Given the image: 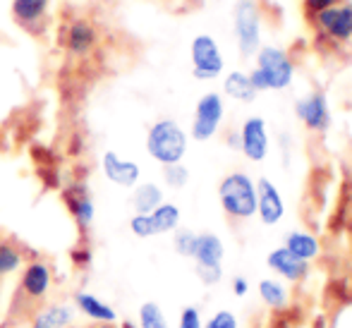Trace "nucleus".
Segmentation results:
<instances>
[{
    "instance_id": "473e14b6",
    "label": "nucleus",
    "mask_w": 352,
    "mask_h": 328,
    "mask_svg": "<svg viewBox=\"0 0 352 328\" xmlns=\"http://www.w3.org/2000/svg\"><path fill=\"white\" fill-rule=\"evenodd\" d=\"M343 0H305L307 10L309 12H321V10H329V8H336V5H340Z\"/></svg>"
},
{
    "instance_id": "4be33fe9",
    "label": "nucleus",
    "mask_w": 352,
    "mask_h": 328,
    "mask_svg": "<svg viewBox=\"0 0 352 328\" xmlns=\"http://www.w3.org/2000/svg\"><path fill=\"white\" fill-rule=\"evenodd\" d=\"M158 204H163V190L156 185V182H142V185H135V192H132V206H135V213H151Z\"/></svg>"
},
{
    "instance_id": "7ed1b4c3",
    "label": "nucleus",
    "mask_w": 352,
    "mask_h": 328,
    "mask_svg": "<svg viewBox=\"0 0 352 328\" xmlns=\"http://www.w3.org/2000/svg\"><path fill=\"white\" fill-rule=\"evenodd\" d=\"M187 144H190L187 132L180 127V122L170 120V118L156 120L146 132V153L161 166L182 163L187 153Z\"/></svg>"
},
{
    "instance_id": "2eb2a0df",
    "label": "nucleus",
    "mask_w": 352,
    "mask_h": 328,
    "mask_svg": "<svg viewBox=\"0 0 352 328\" xmlns=\"http://www.w3.org/2000/svg\"><path fill=\"white\" fill-rule=\"evenodd\" d=\"M266 263L274 273H278L283 281H290V283H300L307 278L309 273V263L297 259L295 254L285 250V247H276L269 256H266Z\"/></svg>"
},
{
    "instance_id": "4468645a",
    "label": "nucleus",
    "mask_w": 352,
    "mask_h": 328,
    "mask_svg": "<svg viewBox=\"0 0 352 328\" xmlns=\"http://www.w3.org/2000/svg\"><path fill=\"white\" fill-rule=\"evenodd\" d=\"M321 29L336 41H348L352 39V5H336V8L316 12Z\"/></svg>"
},
{
    "instance_id": "39448f33",
    "label": "nucleus",
    "mask_w": 352,
    "mask_h": 328,
    "mask_svg": "<svg viewBox=\"0 0 352 328\" xmlns=\"http://www.w3.org/2000/svg\"><path fill=\"white\" fill-rule=\"evenodd\" d=\"M232 32L242 56H254L261 48V17L254 0H237L232 8Z\"/></svg>"
},
{
    "instance_id": "9d476101",
    "label": "nucleus",
    "mask_w": 352,
    "mask_h": 328,
    "mask_svg": "<svg viewBox=\"0 0 352 328\" xmlns=\"http://www.w3.org/2000/svg\"><path fill=\"white\" fill-rule=\"evenodd\" d=\"M256 216L264 226H278L285 216V201L280 197V190L269 177H261L256 182Z\"/></svg>"
},
{
    "instance_id": "5701e85b",
    "label": "nucleus",
    "mask_w": 352,
    "mask_h": 328,
    "mask_svg": "<svg viewBox=\"0 0 352 328\" xmlns=\"http://www.w3.org/2000/svg\"><path fill=\"white\" fill-rule=\"evenodd\" d=\"M148 216H151V223H153V230H156V235H166V232L177 230V226H180V208H177L175 204H170V201L158 204V206L153 208Z\"/></svg>"
},
{
    "instance_id": "20e7f679",
    "label": "nucleus",
    "mask_w": 352,
    "mask_h": 328,
    "mask_svg": "<svg viewBox=\"0 0 352 328\" xmlns=\"http://www.w3.org/2000/svg\"><path fill=\"white\" fill-rule=\"evenodd\" d=\"M218 201L230 218L247 221L256 216V182L247 173H230L218 185Z\"/></svg>"
},
{
    "instance_id": "c756f323",
    "label": "nucleus",
    "mask_w": 352,
    "mask_h": 328,
    "mask_svg": "<svg viewBox=\"0 0 352 328\" xmlns=\"http://www.w3.org/2000/svg\"><path fill=\"white\" fill-rule=\"evenodd\" d=\"M204 328H240V321H237V316L232 314V311L221 309L206 321Z\"/></svg>"
},
{
    "instance_id": "412c9836",
    "label": "nucleus",
    "mask_w": 352,
    "mask_h": 328,
    "mask_svg": "<svg viewBox=\"0 0 352 328\" xmlns=\"http://www.w3.org/2000/svg\"><path fill=\"white\" fill-rule=\"evenodd\" d=\"M223 91H226V96H230L232 101H240V103H252L259 96V91L252 87L250 74L240 72V69L226 74V79H223Z\"/></svg>"
},
{
    "instance_id": "f03ea898",
    "label": "nucleus",
    "mask_w": 352,
    "mask_h": 328,
    "mask_svg": "<svg viewBox=\"0 0 352 328\" xmlns=\"http://www.w3.org/2000/svg\"><path fill=\"white\" fill-rule=\"evenodd\" d=\"M256 56V67L250 72V82L256 91H283L292 84L295 65L283 48L261 46Z\"/></svg>"
},
{
    "instance_id": "c9c22d12",
    "label": "nucleus",
    "mask_w": 352,
    "mask_h": 328,
    "mask_svg": "<svg viewBox=\"0 0 352 328\" xmlns=\"http://www.w3.org/2000/svg\"><path fill=\"white\" fill-rule=\"evenodd\" d=\"M96 328H120V326H118L116 321H113V324H98Z\"/></svg>"
},
{
    "instance_id": "ddd939ff",
    "label": "nucleus",
    "mask_w": 352,
    "mask_h": 328,
    "mask_svg": "<svg viewBox=\"0 0 352 328\" xmlns=\"http://www.w3.org/2000/svg\"><path fill=\"white\" fill-rule=\"evenodd\" d=\"M96 43H98L96 27L84 17L72 19L65 32V51L70 53L72 58H84L96 48Z\"/></svg>"
},
{
    "instance_id": "f8f14e48",
    "label": "nucleus",
    "mask_w": 352,
    "mask_h": 328,
    "mask_svg": "<svg viewBox=\"0 0 352 328\" xmlns=\"http://www.w3.org/2000/svg\"><path fill=\"white\" fill-rule=\"evenodd\" d=\"M101 171L113 185L118 187H135L140 185V177H142V168L137 166L135 161H127V158L118 156L116 151H106L101 158Z\"/></svg>"
},
{
    "instance_id": "e433bc0d",
    "label": "nucleus",
    "mask_w": 352,
    "mask_h": 328,
    "mask_svg": "<svg viewBox=\"0 0 352 328\" xmlns=\"http://www.w3.org/2000/svg\"><path fill=\"white\" fill-rule=\"evenodd\" d=\"M3 281H5V273H3V268H0V287H3Z\"/></svg>"
},
{
    "instance_id": "7c9ffc66",
    "label": "nucleus",
    "mask_w": 352,
    "mask_h": 328,
    "mask_svg": "<svg viewBox=\"0 0 352 328\" xmlns=\"http://www.w3.org/2000/svg\"><path fill=\"white\" fill-rule=\"evenodd\" d=\"M177 328H204L201 324V314L197 307H185L180 311V321H177Z\"/></svg>"
},
{
    "instance_id": "a211bd4d",
    "label": "nucleus",
    "mask_w": 352,
    "mask_h": 328,
    "mask_svg": "<svg viewBox=\"0 0 352 328\" xmlns=\"http://www.w3.org/2000/svg\"><path fill=\"white\" fill-rule=\"evenodd\" d=\"M29 328H70L74 321V309L70 305H51L38 309L32 316Z\"/></svg>"
},
{
    "instance_id": "6ab92c4d",
    "label": "nucleus",
    "mask_w": 352,
    "mask_h": 328,
    "mask_svg": "<svg viewBox=\"0 0 352 328\" xmlns=\"http://www.w3.org/2000/svg\"><path fill=\"white\" fill-rule=\"evenodd\" d=\"M51 0H12V17L24 29H32L48 14Z\"/></svg>"
},
{
    "instance_id": "9b49d317",
    "label": "nucleus",
    "mask_w": 352,
    "mask_h": 328,
    "mask_svg": "<svg viewBox=\"0 0 352 328\" xmlns=\"http://www.w3.org/2000/svg\"><path fill=\"white\" fill-rule=\"evenodd\" d=\"M63 201H65L67 211L72 213L74 223H77L79 230H89L96 216V206H94V199L89 195L87 185L84 182H74V185L63 190Z\"/></svg>"
},
{
    "instance_id": "dca6fc26",
    "label": "nucleus",
    "mask_w": 352,
    "mask_h": 328,
    "mask_svg": "<svg viewBox=\"0 0 352 328\" xmlns=\"http://www.w3.org/2000/svg\"><path fill=\"white\" fill-rule=\"evenodd\" d=\"M74 307H77L87 319L96 321V324H113V321H118V311L87 290L74 292Z\"/></svg>"
},
{
    "instance_id": "c85d7f7f",
    "label": "nucleus",
    "mask_w": 352,
    "mask_h": 328,
    "mask_svg": "<svg viewBox=\"0 0 352 328\" xmlns=\"http://www.w3.org/2000/svg\"><path fill=\"white\" fill-rule=\"evenodd\" d=\"M130 230H132V235L140 237V240H146V237L156 235V230H153V223H151V216H148V213H135V216L130 218Z\"/></svg>"
},
{
    "instance_id": "393cba45",
    "label": "nucleus",
    "mask_w": 352,
    "mask_h": 328,
    "mask_svg": "<svg viewBox=\"0 0 352 328\" xmlns=\"http://www.w3.org/2000/svg\"><path fill=\"white\" fill-rule=\"evenodd\" d=\"M24 266V254L12 240H5L0 237V268H3L5 276L10 273H17Z\"/></svg>"
},
{
    "instance_id": "b1692460",
    "label": "nucleus",
    "mask_w": 352,
    "mask_h": 328,
    "mask_svg": "<svg viewBox=\"0 0 352 328\" xmlns=\"http://www.w3.org/2000/svg\"><path fill=\"white\" fill-rule=\"evenodd\" d=\"M259 297L266 307H271V309H276V311L285 309L287 302H290L287 287L283 285L280 281H276V278H264V281L259 283Z\"/></svg>"
},
{
    "instance_id": "1a4fd4ad",
    "label": "nucleus",
    "mask_w": 352,
    "mask_h": 328,
    "mask_svg": "<svg viewBox=\"0 0 352 328\" xmlns=\"http://www.w3.org/2000/svg\"><path fill=\"white\" fill-rule=\"evenodd\" d=\"M295 116L302 120V125L311 132H326L331 127V111L329 101L321 91H314L309 96L300 98L295 103Z\"/></svg>"
},
{
    "instance_id": "a878e982",
    "label": "nucleus",
    "mask_w": 352,
    "mask_h": 328,
    "mask_svg": "<svg viewBox=\"0 0 352 328\" xmlns=\"http://www.w3.org/2000/svg\"><path fill=\"white\" fill-rule=\"evenodd\" d=\"M140 328H170L163 309L156 302H144L140 307Z\"/></svg>"
},
{
    "instance_id": "0eeeda50",
    "label": "nucleus",
    "mask_w": 352,
    "mask_h": 328,
    "mask_svg": "<svg viewBox=\"0 0 352 328\" xmlns=\"http://www.w3.org/2000/svg\"><path fill=\"white\" fill-rule=\"evenodd\" d=\"M190 56H192V74H195V79H201V82L216 79L223 72V67H226L221 48H218L216 39L209 36V34H199V36L192 39Z\"/></svg>"
},
{
    "instance_id": "cd10ccee",
    "label": "nucleus",
    "mask_w": 352,
    "mask_h": 328,
    "mask_svg": "<svg viewBox=\"0 0 352 328\" xmlns=\"http://www.w3.org/2000/svg\"><path fill=\"white\" fill-rule=\"evenodd\" d=\"M195 245H197V232L187 230V228H182V230H175V237H173V247H175L177 254L192 259Z\"/></svg>"
},
{
    "instance_id": "2f4dec72",
    "label": "nucleus",
    "mask_w": 352,
    "mask_h": 328,
    "mask_svg": "<svg viewBox=\"0 0 352 328\" xmlns=\"http://www.w3.org/2000/svg\"><path fill=\"white\" fill-rule=\"evenodd\" d=\"M197 278L204 285H216L223 278V266H197Z\"/></svg>"
},
{
    "instance_id": "f257e3e1",
    "label": "nucleus",
    "mask_w": 352,
    "mask_h": 328,
    "mask_svg": "<svg viewBox=\"0 0 352 328\" xmlns=\"http://www.w3.org/2000/svg\"><path fill=\"white\" fill-rule=\"evenodd\" d=\"M53 285V268L48 261L32 259L24 263L22 276L17 283V292L10 305V316L17 321L32 319L38 311V305L48 297Z\"/></svg>"
},
{
    "instance_id": "6e6552de",
    "label": "nucleus",
    "mask_w": 352,
    "mask_h": 328,
    "mask_svg": "<svg viewBox=\"0 0 352 328\" xmlns=\"http://www.w3.org/2000/svg\"><path fill=\"white\" fill-rule=\"evenodd\" d=\"M237 146L245 153L247 161H252V163H261L269 156L271 137H269V127H266L264 118L252 116L242 122L240 134H237Z\"/></svg>"
},
{
    "instance_id": "423d86ee",
    "label": "nucleus",
    "mask_w": 352,
    "mask_h": 328,
    "mask_svg": "<svg viewBox=\"0 0 352 328\" xmlns=\"http://www.w3.org/2000/svg\"><path fill=\"white\" fill-rule=\"evenodd\" d=\"M223 116H226V103H223L221 94H204L195 106V118H192L190 130L192 139L195 142H209V139L216 137L218 127L223 122Z\"/></svg>"
},
{
    "instance_id": "f704fd0d",
    "label": "nucleus",
    "mask_w": 352,
    "mask_h": 328,
    "mask_svg": "<svg viewBox=\"0 0 352 328\" xmlns=\"http://www.w3.org/2000/svg\"><path fill=\"white\" fill-rule=\"evenodd\" d=\"M72 261L77 263V266H89V263H91V252H89L87 247H77V250L72 252Z\"/></svg>"
},
{
    "instance_id": "aec40b11",
    "label": "nucleus",
    "mask_w": 352,
    "mask_h": 328,
    "mask_svg": "<svg viewBox=\"0 0 352 328\" xmlns=\"http://www.w3.org/2000/svg\"><path fill=\"white\" fill-rule=\"evenodd\" d=\"M285 247L290 254H295L297 259H302V261H314L316 256H319V252H321V245H319V240H316L311 232H305V230H295V232H290V235L285 237Z\"/></svg>"
},
{
    "instance_id": "72a5a7b5",
    "label": "nucleus",
    "mask_w": 352,
    "mask_h": 328,
    "mask_svg": "<svg viewBox=\"0 0 352 328\" xmlns=\"http://www.w3.org/2000/svg\"><path fill=\"white\" fill-rule=\"evenodd\" d=\"M247 292H250V281H247V278H242V276L232 278V295L245 297Z\"/></svg>"
},
{
    "instance_id": "f3484780",
    "label": "nucleus",
    "mask_w": 352,
    "mask_h": 328,
    "mask_svg": "<svg viewBox=\"0 0 352 328\" xmlns=\"http://www.w3.org/2000/svg\"><path fill=\"white\" fill-rule=\"evenodd\" d=\"M223 256H226V245L221 237L213 232L197 235V245L192 252V259L197 261V266H223Z\"/></svg>"
},
{
    "instance_id": "bb28decb",
    "label": "nucleus",
    "mask_w": 352,
    "mask_h": 328,
    "mask_svg": "<svg viewBox=\"0 0 352 328\" xmlns=\"http://www.w3.org/2000/svg\"><path fill=\"white\" fill-rule=\"evenodd\" d=\"M163 180L173 190H182L190 182V171L182 163H173V166H163Z\"/></svg>"
}]
</instances>
